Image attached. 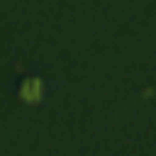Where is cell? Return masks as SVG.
Segmentation results:
<instances>
[{"label":"cell","mask_w":156,"mask_h":156,"mask_svg":"<svg viewBox=\"0 0 156 156\" xmlns=\"http://www.w3.org/2000/svg\"><path fill=\"white\" fill-rule=\"evenodd\" d=\"M22 95H24L27 100H37V98H41V83H39V80H29V83H24V85H22Z\"/></svg>","instance_id":"cell-1"}]
</instances>
